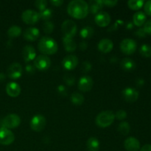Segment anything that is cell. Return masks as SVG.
<instances>
[{
	"label": "cell",
	"instance_id": "6da1fadb",
	"mask_svg": "<svg viewBox=\"0 0 151 151\" xmlns=\"http://www.w3.org/2000/svg\"><path fill=\"white\" fill-rule=\"evenodd\" d=\"M67 12L72 18L84 19L88 13V4L83 0H73L68 4Z\"/></svg>",
	"mask_w": 151,
	"mask_h": 151
},
{
	"label": "cell",
	"instance_id": "7a4b0ae2",
	"mask_svg": "<svg viewBox=\"0 0 151 151\" xmlns=\"http://www.w3.org/2000/svg\"><path fill=\"white\" fill-rule=\"evenodd\" d=\"M38 47L39 51L45 54V55L55 54L58 50L57 42L49 36L42 37L38 42Z\"/></svg>",
	"mask_w": 151,
	"mask_h": 151
},
{
	"label": "cell",
	"instance_id": "3957f363",
	"mask_svg": "<svg viewBox=\"0 0 151 151\" xmlns=\"http://www.w3.org/2000/svg\"><path fill=\"white\" fill-rule=\"evenodd\" d=\"M115 115L112 111H104L97 115L95 122L100 128H107L113 123Z\"/></svg>",
	"mask_w": 151,
	"mask_h": 151
},
{
	"label": "cell",
	"instance_id": "277c9868",
	"mask_svg": "<svg viewBox=\"0 0 151 151\" xmlns=\"http://www.w3.org/2000/svg\"><path fill=\"white\" fill-rule=\"evenodd\" d=\"M47 120L46 118L41 114H36L32 118L30 121V128L36 132L43 131L46 127Z\"/></svg>",
	"mask_w": 151,
	"mask_h": 151
},
{
	"label": "cell",
	"instance_id": "5b68a950",
	"mask_svg": "<svg viewBox=\"0 0 151 151\" xmlns=\"http://www.w3.org/2000/svg\"><path fill=\"white\" fill-rule=\"evenodd\" d=\"M21 123V118L19 115L10 114L6 116L2 120V127L8 129L16 128L19 126Z\"/></svg>",
	"mask_w": 151,
	"mask_h": 151
},
{
	"label": "cell",
	"instance_id": "8992f818",
	"mask_svg": "<svg viewBox=\"0 0 151 151\" xmlns=\"http://www.w3.org/2000/svg\"><path fill=\"white\" fill-rule=\"evenodd\" d=\"M51 66V60L48 56L40 55L34 60V66L40 71H46Z\"/></svg>",
	"mask_w": 151,
	"mask_h": 151
},
{
	"label": "cell",
	"instance_id": "52a82bcc",
	"mask_svg": "<svg viewBox=\"0 0 151 151\" xmlns=\"http://www.w3.org/2000/svg\"><path fill=\"white\" fill-rule=\"evenodd\" d=\"M137 47V42L131 38H125L120 43L121 51L125 55H132Z\"/></svg>",
	"mask_w": 151,
	"mask_h": 151
},
{
	"label": "cell",
	"instance_id": "ba28073f",
	"mask_svg": "<svg viewBox=\"0 0 151 151\" xmlns=\"http://www.w3.org/2000/svg\"><path fill=\"white\" fill-rule=\"evenodd\" d=\"M14 134L8 128H0V144L3 145H9L14 142Z\"/></svg>",
	"mask_w": 151,
	"mask_h": 151
},
{
	"label": "cell",
	"instance_id": "9c48e42d",
	"mask_svg": "<svg viewBox=\"0 0 151 151\" xmlns=\"http://www.w3.org/2000/svg\"><path fill=\"white\" fill-rule=\"evenodd\" d=\"M22 19L27 24H35L40 19L39 13L33 10H26L22 13Z\"/></svg>",
	"mask_w": 151,
	"mask_h": 151
},
{
	"label": "cell",
	"instance_id": "30bf717a",
	"mask_svg": "<svg viewBox=\"0 0 151 151\" xmlns=\"http://www.w3.org/2000/svg\"><path fill=\"white\" fill-rule=\"evenodd\" d=\"M61 29L65 36L73 38L77 32V25L73 21L66 20L62 24Z\"/></svg>",
	"mask_w": 151,
	"mask_h": 151
},
{
	"label": "cell",
	"instance_id": "8fae6325",
	"mask_svg": "<svg viewBox=\"0 0 151 151\" xmlns=\"http://www.w3.org/2000/svg\"><path fill=\"white\" fill-rule=\"evenodd\" d=\"M22 73H23V69H22V65L16 62L10 64L7 71V76L13 80L20 78L22 75Z\"/></svg>",
	"mask_w": 151,
	"mask_h": 151
},
{
	"label": "cell",
	"instance_id": "7c38bea8",
	"mask_svg": "<svg viewBox=\"0 0 151 151\" xmlns=\"http://www.w3.org/2000/svg\"><path fill=\"white\" fill-rule=\"evenodd\" d=\"M122 97L129 103H134L136 102L139 98V91L137 89L132 87H126L124 88L123 91H122Z\"/></svg>",
	"mask_w": 151,
	"mask_h": 151
},
{
	"label": "cell",
	"instance_id": "4fadbf2b",
	"mask_svg": "<svg viewBox=\"0 0 151 151\" xmlns=\"http://www.w3.org/2000/svg\"><path fill=\"white\" fill-rule=\"evenodd\" d=\"M95 23L98 26L101 27L108 26L111 22V16L108 13L104 11H100L97 14H96L95 18H94Z\"/></svg>",
	"mask_w": 151,
	"mask_h": 151
},
{
	"label": "cell",
	"instance_id": "5bb4252c",
	"mask_svg": "<svg viewBox=\"0 0 151 151\" xmlns=\"http://www.w3.org/2000/svg\"><path fill=\"white\" fill-rule=\"evenodd\" d=\"M94 85L93 79L89 76H83L80 78L78 83V88L81 91L86 92L90 91Z\"/></svg>",
	"mask_w": 151,
	"mask_h": 151
},
{
	"label": "cell",
	"instance_id": "9a60e30c",
	"mask_svg": "<svg viewBox=\"0 0 151 151\" xmlns=\"http://www.w3.org/2000/svg\"><path fill=\"white\" fill-rule=\"evenodd\" d=\"M63 66L66 70H72L78 64V58L77 56L73 55H69L66 56L62 61Z\"/></svg>",
	"mask_w": 151,
	"mask_h": 151
},
{
	"label": "cell",
	"instance_id": "2e32d148",
	"mask_svg": "<svg viewBox=\"0 0 151 151\" xmlns=\"http://www.w3.org/2000/svg\"><path fill=\"white\" fill-rule=\"evenodd\" d=\"M124 147L128 151H139L140 149V142L137 138L128 137L124 142Z\"/></svg>",
	"mask_w": 151,
	"mask_h": 151
},
{
	"label": "cell",
	"instance_id": "e0dca14e",
	"mask_svg": "<svg viewBox=\"0 0 151 151\" xmlns=\"http://www.w3.org/2000/svg\"><path fill=\"white\" fill-rule=\"evenodd\" d=\"M21 87L16 82H10L6 86V92L10 97H16L20 94Z\"/></svg>",
	"mask_w": 151,
	"mask_h": 151
},
{
	"label": "cell",
	"instance_id": "ac0fdd59",
	"mask_svg": "<svg viewBox=\"0 0 151 151\" xmlns=\"http://www.w3.org/2000/svg\"><path fill=\"white\" fill-rule=\"evenodd\" d=\"M22 56L25 62H29L32 60H35L36 56L35 48L31 45H26L22 50Z\"/></svg>",
	"mask_w": 151,
	"mask_h": 151
},
{
	"label": "cell",
	"instance_id": "d6986e66",
	"mask_svg": "<svg viewBox=\"0 0 151 151\" xmlns=\"http://www.w3.org/2000/svg\"><path fill=\"white\" fill-rule=\"evenodd\" d=\"M113 42L109 38H103L98 44V50L103 53L110 52L113 50Z\"/></svg>",
	"mask_w": 151,
	"mask_h": 151
},
{
	"label": "cell",
	"instance_id": "ffe728a7",
	"mask_svg": "<svg viewBox=\"0 0 151 151\" xmlns=\"http://www.w3.org/2000/svg\"><path fill=\"white\" fill-rule=\"evenodd\" d=\"M39 35V29L36 27H29L25 29L24 32V37L25 39L30 41H33L38 39Z\"/></svg>",
	"mask_w": 151,
	"mask_h": 151
},
{
	"label": "cell",
	"instance_id": "44dd1931",
	"mask_svg": "<svg viewBox=\"0 0 151 151\" xmlns=\"http://www.w3.org/2000/svg\"><path fill=\"white\" fill-rule=\"evenodd\" d=\"M146 19H147V16L144 12H136L133 16V24L137 27H141L145 24Z\"/></svg>",
	"mask_w": 151,
	"mask_h": 151
},
{
	"label": "cell",
	"instance_id": "7402d4cb",
	"mask_svg": "<svg viewBox=\"0 0 151 151\" xmlns=\"http://www.w3.org/2000/svg\"><path fill=\"white\" fill-rule=\"evenodd\" d=\"M103 6H104V4L101 0H93V1H90L88 10L92 14H97L98 13H100Z\"/></svg>",
	"mask_w": 151,
	"mask_h": 151
},
{
	"label": "cell",
	"instance_id": "603a6c76",
	"mask_svg": "<svg viewBox=\"0 0 151 151\" xmlns=\"http://www.w3.org/2000/svg\"><path fill=\"white\" fill-rule=\"evenodd\" d=\"M120 66L124 71L126 72H131L136 68V63L132 59L125 58H123L120 62Z\"/></svg>",
	"mask_w": 151,
	"mask_h": 151
},
{
	"label": "cell",
	"instance_id": "cb8c5ba5",
	"mask_svg": "<svg viewBox=\"0 0 151 151\" xmlns=\"http://www.w3.org/2000/svg\"><path fill=\"white\" fill-rule=\"evenodd\" d=\"M100 141L95 137H90L86 142V147L88 151L100 150Z\"/></svg>",
	"mask_w": 151,
	"mask_h": 151
},
{
	"label": "cell",
	"instance_id": "d4e9b609",
	"mask_svg": "<svg viewBox=\"0 0 151 151\" xmlns=\"http://www.w3.org/2000/svg\"><path fill=\"white\" fill-rule=\"evenodd\" d=\"M63 43L64 44L65 50L67 52H74L77 48V44L72 38L64 36L63 38Z\"/></svg>",
	"mask_w": 151,
	"mask_h": 151
},
{
	"label": "cell",
	"instance_id": "484cf974",
	"mask_svg": "<svg viewBox=\"0 0 151 151\" xmlns=\"http://www.w3.org/2000/svg\"><path fill=\"white\" fill-rule=\"evenodd\" d=\"M80 35L81 37H82L84 39H88L92 37V35H94V28L91 27L90 26H86L84 27L83 28H82L80 32Z\"/></svg>",
	"mask_w": 151,
	"mask_h": 151
},
{
	"label": "cell",
	"instance_id": "4316f807",
	"mask_svg": "<svg viewBox=\"0 0 151 151\" xmlns=\"http://www.w3.org/2000/svg\"><path fill=\"white\" fill-rule=\"evenodd\" d=\"M21 34H22V28L16 25L10 27L7 30V35L10 38H17Z\"/></svg>",
	"mask_w": 151,
	"mask_h": 151
},
{
	"label": "cell",
	"instance_id": "83f0119b",
	"mask_svg": "<svg viewBox=\"0 0 151 151\" xmlns=\"http://www.w3.org/2000/svg\"><path fill=\"white\" fill-rule=\"evenodd\" d=\"M145 1L143 0H130L128 1L129 8L134 10H138L144 6Z\"/></svg>",
	"mask_w": 151,
	"mask_h": 151
},
{
	"label": "cell",
	"instance_id": "f1b7e54d",
	"mask_svg": "<svg viewBox=\"0 0 151 151\" xmlns=\"http://www.w3.org/2000/svg\"><path fill=\"white\" fill-rule=\"evenodd\" d=\"M117 130L119 134L123 136H126L129 134L130 130H131V126H130L128 122H122L119 123V125H118Z\"/></svg>",
	"mask_w": 151,
	"mask_h": 151
},
{
	"label": "cell",
	"instance_id": "f546056e",
	"mask_svg": "<svg viewBox=\"0 0 151 151\" xmlns=\"http://www.w3.org/2000/svg\"><path fill=\"white\" fill-rule=\"evenodd\" d=\"M71 101L76 106L82 105L84 102V97L78 92H75L71 96Z\"/></svg>",
	"mask_w": 151,
	"mask_h": 151
},
{
	"label": "cell",
	"instance_id": "4dcf8cb0",
	"mask_svg": "<svg viewBox=\"0 0 151 151\" xmlns=\"http://www.w3.org/2000/svg\"><path fill=\"white\" fill-rule=\"evenodd\" d=\"M139 53L144 58L151 57V46L149 44H142L139 49Z\"/></svg>",
	"mask_w": 151,
	"mask_h": 151
},
{
	"label": "cell",
	"instance_id": "1f68e13d",
	"mask_svg": "<svg viewBox=\"0 0 151 151\" xmlns=\"http://www.w3.org/2000/svg\"><path fill=\"white\" fill-rule=\"evenodd\" d=\"M39 13L40 19L47 22V21L50 20L52 18V10L50 8H46L44 10L40 11V13Z\"/></svg>",
	"mask_w": 151,
	"mask_h": 151
},
{
	"label": "cell",
	"instance_id": "d6a6232c",
	"mask_svg": "<svg viewBox=\"0 0 151 151\" xmlns=\"http://www.w3.org/2000/svg\"><path fill=\"white\" fill-rule=\"evenodd\" d=\"M54 24L52 22L47 21V22H46L45 23L43 24V29H44V32H46V33L47 34L52 33V32H53V30H54Z\"/></svg>",
	"mask_w": 151,
	"mask_h": 151
},
{
	"label": "cell",
	"instance_id": "836d02e7",
	"mask_svg": "<svg viewBox=\"0 0 151 151\" xmlns=\"http://www.w3.org/2000/svg\"><path fill=\"white\" fill-rule=\"evenodd\" d=\"M35 5L38 10L41 11V10L47 8V1L46 0H37V1H35Z\"/></svg>",
	"mask_w": 151,
	"mask_h": 151
},
{
	"label": "cell",
	"instance_id": "e575fe53",
	"mask_svg": "<svg viewBox=\"0 0 151 151\" xmlns=\"http://www.w3.org/2000/svg\"><path fill=\"white\" fill-rule=\"evenodd\" d=\"M115 118H116L119 120H122V119H125L127 117V112L125 110H119L116 111V113L115 114Z\"/></svg>",
	"mask_w": 151,
	"mask_h": 151
},
{
	"label": "cell",
	"instance_id": "d590c367",
	"mask_svg": "<svg viewBox=\"0 0 151 151\" xmlns=\"http://www.w3.org/2000/svg\"><path fill=\"white\" fill-rule=\"evenodd\" d=\"M63 80H64L65 83L69 86L73 85L74 83H75V78H74V76H72V75H69V74L65 75L64 78H63Z\"/></svg>",
	"mask_w": 151,
	"mask_h": 151
},
{
	"label": "cell",
	"instance_id": "8d00e7d4",
	"mask_svg": "<svg viewBox=\"0 0 151 151\" xmlns=\"http://www.w3.org/2000/svg\"><path fill=\"white\" fill-rule=\"evenodd\" d=\"M144 10L145 13L148 16H151V0L147 1L144 4Z\"/></svg>",
	"mask_w": 151,
	"mask_h": 151
},
{
	"label": "cell",
	"instance_id": "74e56055",
	"mask_svg": "<svg viewBox=\"0 0 151 151\" xmlns=\"http://www.w3.org/2000/svg\"><path fill=\"white\" fill-rule=\"evenodd\" d=\"M81 69L84 72H89L90 70L91 69V64L89 61H84L83 63H82V66H81Z\"/></svg>",
	"mask_w": 151,
	"mask_h": 151
},
{
	"label": "cell",
	"instance_id": "f35d334b",
	"mask_svg": "<svg viewBox=\"0 0 151 151\" xmlns=\"http://www.w3.org/2000/svg\"><path fill=\"white\" fill-rule=\"evenodd\" d=\"M143 29L145 31L146 34H149V35H151V19L145 22Z\"/></svg>",
	"mask_w": 151,
	"mask_h": 151
},
{
	"label": "cell",
	"instance_id": "ab89813d",
	"mask_svg": "<svg viewBox=\"0 0 151 151\" xmlns=\"http://www.w3.org/2000/svg\"><path fill=\"white\" fill-rule=\"evenodd\" d=\"M135 34L139 38H145L146 36V35H147L143 28H139V29H137L135 32Z\"/></svg>",
	"mask_w": 151,
	"mask_h": 151
},
{
	"label": "cell",
	"instance_id": "60d3db41",
	"mask_svg": "<svg viewBox=\"0 0 151 151\" xmlns=\"http://www.w3.org/2000/svg\"><path fill=\"white\" fill-rule=\"evenodd\" d=\"M26 71L28 74H33L35 71V67L32 64H27L26 66Z\"/></svg>",
	"mask_w": 151,
	"mask_h": 151
},
{
	"label": "cell",
	"instance_id": "b9f144b4",
	"mask_svg": "<svg viewBox=\"0 0 151 151\" xmlns=\"http://www.w3.org/2000/svg\"><path fill=\"white\" fill-rule=\"evenodd\" d=\"M103 1V4H105V5L108 6V7H114V6L116 5V4L118 3L117 1H114V0H111V1H110V0H107V1Z\"/></svg>",
	"mask_w": 151,
	"mask_h": 151
},
{
	"label": "cell",
	"instance_id": "7bdbcfd3",
	"mask_svg": "<svg viewBox=\"0 0 151 151\" xmlns=\"http://www.w3.org/2000/svg\"><path fill=\"white\" fill-rule=\"evenodd\" d=\"M58 92L60 93V94H62V95H63V94L65 95V94H66V87L63 85L58 86Z\"/></svg>",
	"mask_w": 151,
	"mask_h": 151
},
{
	"label": "cell",
	"instance_id": "ee69618b",
	"mask_svg": "<svg viewBox=\"0 0 151 151\" xmlns=\"http://www.w3.org/2000/svg\"><path fill=\"white\" fill-rule=\"evenodd\" d=\"M50 3H51L52 4H53L54 6H58V7H59V6L61 5L63 3V1H62V0H52V1H50Z\"/></svg>",
	"mask_w": 151,
	"mask_h": 151
},
{
	"label": "cell",
	"instance_id": "f6af8a7d",
	"mask_svg": "<svg viewBox=\"0 0 151 151\" xmlns=\"http://www.w3.org/2000/svg\"><path fill=\"white\" fill-rule=\"evenodd\" d=\"M140 151H151V145H145L141 149Z\"/></svg>",
	"mask_w": 151,
	"mask_h": 151
},
{
	"label": "cell",
	"instance_id": "bcb514c9",
	"mask_svg": "<svg viewBox=\"0 0 151 151\" xmlns=\"http://www.w3.org/2000/svg\"><path fill=\"white\" fill-rule=\"evenodd\" d=\"M87 47H88V44H87L86 42H85V41H83V42H81V44H80V49H81V50H86Z\"/></svg>",
	"mask_w": 151,
	"mask_h": 151
},
{
	"label": "cell",
	"instance_id": "7dc6e473",
	"mask_svg": "<svg viewBox=\"0 0 151 151\" xmlns=\"http://www.w3.org/2000/svg\"><path fill=\"white\" fill-rule=\"evenodd\" d=\"M136 83H137V85L138 86H142L145 84V81L143 79H142V78H139V79L137 80Z\"/></svg>",
	"mask_w": 151,
	"mask_h": 151
},
{
	"label": "cell",
	"instance_id": "c3c4849f",
	"mask_svg": "<svg viewBox=\"0 0 151 151\" xmlns=\"http://www.w3.org/2000/svg\"><path fill=\"white\" fill-rule=\"evenodd\" d=\"M126 27L128 28V29H132V28L134 27V24H133L132 22H129V23H128V24H127V26H126Z\"/></svg>",
	"mask_w": 151,
	"mask_h": 151
},
{
	"label": "cell",
	"instance_id": "681fc988",
	"mask_svg": "<svg viewBox=\"0 0 151 151\" xmlns=\"http://www.w3.org/2000/svg\"><path fill=\"white\" fill-rule=\"evenodd\" d=\"M5 80V75L3 73H0V81H3Z\"/></svg>",
	"mask_w": 151,
	"mask_h": 151
}]
</instances>
